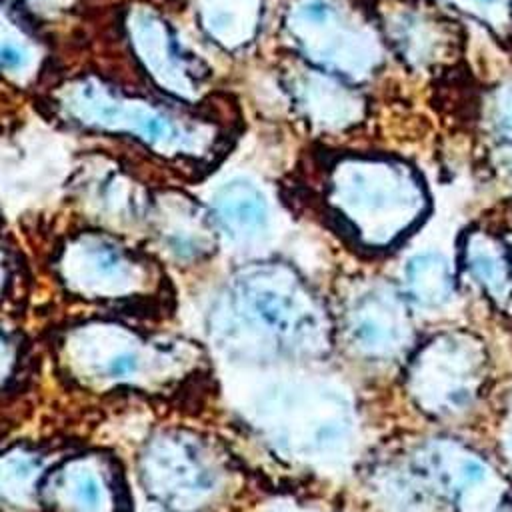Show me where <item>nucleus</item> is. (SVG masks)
<instances>
[{
    "label": "nucleus",
    "mask_w": 512,
    "mask_h": 512,
    "mask_svg": "<svg viewBox=\"0 0 512 512\" xmlns=\"http://www.w3.org/2000/svg\"><path fill=\"white\" fill-rule=\"evenodd\" d=\"M348 328L352 342L370 358L396 356L410 336L406 308L388 290L366 294L354 306Z\"/></svg>",
    "instance_id": "nucleus-6"
},
{
    "label": "nucleus",
    "mask_w": 512,
    "mask_h": 512,
    "mask_svg": "<svg viewBox=\"0 0 512 512\" xmlns=\"http://www.w3.org/2000/svg\"><path fill=\"white\" fill-rule=\"evenodd\" d=\"M68 274L84 290H114L126 282V260L110 244L86 242L70 254Z\"/></svg>",
    "instance_id": "nucleus-8"
},
{
    "label": "nucleus",
    "mask_w": 512,
    "mask_h": 512,
    "mask_svg": "<svg viewBox=\"0 0 512 512\" xmlns=\"http://www.w3.org/2000/svg\"><path fill=\"white\" fill-rule=\"evenodd\" d=\"M146 482L166 504H194L214 486V474L198 450L176 438H162L146 456Z\"/></svg>",
    "instance_id": "nucleus-5"
},
{
    "label": "nucleus",
    "mask_w": 512,
    "mask_h": 512,
    "mask_svg": "<svg viewBox=\"0 0 512 512\" xmlns=\"http://www.w3.org/2000/svg\"><path fill=\"white\" fill-rule=\"evenodd\" d=\"M340 176L342 210L370 246L394 244L426 210L418 178L398 162L358 160Z\"/></svg>",
    "instance_id": "nucleus-1"
},
{
    "label": "nucleus",
    "mask_w": 512,
    "mask_h": 512,
    "mask_svg": "<svg viewBox=\"0 0 512 512\" xmlns=\"http://www.w3.org/2000/svg\"><path fill=\"white\" fill-rule=\"evenodd\" d=\"M482 22L500 38L512 36V0H440Z\"/></svg>",
    "instance_id": "nucleus-13"
},
{
    "label": "nucleus",
    "mask_w": 512,
    "mask_h": 512,
    "mask_svg": "<svg viewBox=\"0 0 512 512\" xmlns=\"http://www.w3.org/2000/svg\"><path fill=\"white\" fill-rule=\"evenodd\" d=\"M404 278L408 296L422 308H442L454 296L448 262L436 252L416 254L406 264Z\"/></svg>",
    "instance_id": "nucleus-10"
},
{
    "label": "nucleus",
    "mask_w": 512,
    "mask_h": 512,
    "mask_svg": "<svg viewBox=\"0 0 512 512\" xmlns=\"http://www.w3.org/2000/svg\"><path fill=\"white\" fill-rule=\"evenodd\" d=\"M392 36L414 64H430L442 50L440 28L418 12H400L392 18Z\"/></svg>",
    "instance_id": "nucleus-11"
},
{
    "label": "nucleus",
    "mask_w": 512,
    "mask_h": 512,
    "mask_svg": "<svg viewBox=\"0 0 512 512\" xmlns=\"http://www.w3.org/2000/svg\"><path fill=\"white\" fill-rule=\"evenodd\" d=\"M496 170L504 180L512 182V148L500 150V154L496 156Z\"/></svg>",
    "instance_id": "nucleus-15"
},
{
    "label": "nucleus",
    "mask_w": 512,
    "mask_h": 512,
    "mask_svg": "<svg viewBox=\"0 0 512 512\" xmlns=\"http://www.w3.org/2000/svg\"><path fill=\"white\" fill-rule=\"evenodd\" d=\"M510 450H512V436H510Z\"/></svg>",
    "instance_id": "nucleus-18"
},
{
    "label": "nucleus",
    "mask_w": 512,
    "mask_h": 512,
    "mask_svg": "<svg viewBox=\"0 0 512 512\" xmlns=\"http://www.w3.org/2000/svg\"><path fill=\"white\" fill-rule=\"evenodd\" d=\"M486 374L488 356L476 336L440 334L414 356L408 388L424 412L448 418L464 414L480 400Z\"/></svg>",
    "instance_id": "nucleus-2"
},
{
    "label": "nucleus",
    "mask_w": 512,
    "mask_h": 512,
    "mask_svg": "<svg viewBox=\"0 0 512 512\" xmlns=\"http://www.w3.org/2000/svg\"><path fill=\"white\" fill-rule=\"evenodd\" d=\"M488 128L508 144H512V82L500 86L486 108Z\"/></svg>",
    "instance_id": "nucleus-14"
},
{
    "label": "nucleus",
    "mask_w": 512,
    "mask_h": 512,
    "mask_svg": "<svg viewBox=\"0 0 512 512\" xmlns=\"http://www.w3.org/2000/svg\"><path fill=\"white\" fill-rule=\"evenodd\" d=\"M416 466L434 490L456 502L462 512H498L504 502V484L494 468L458 442L426 444L416 456Z\"/></svg>",
    "instance_id": "nucleus-3"
},
{
    "label": "nucleus",
    "mask_w": 512,
    "mask_h": 512,
    "mask_svg": "<svg viewBox=\"0 0 512 512\" xmlns=\"http://www.w3.org/2000/svg\"><path fill=\"white\" fill-rule=\"evenodd\" d=\"M462 262L470 280L500 310L512 312V252L486 230H470L462 244Z\"/></svg>",
    "instance_id": "nucleus-7"
},
{
    "label": "nucleus",
    "mask_w": 512,
    "mask_h": 512,
    "mask_svg": "<svg viewBox=\"0 0 512 512\" xmlns=\"http://www.w3.org/2000/svg\"><path fill=\"white\" fill-rule=\"evenodd\" d=\"M244 310L272 330L278 338L292 342L312 340L320 334V322L306 294L292 278L272 270L250 274L240 288Z\"/></svg>",
    "instance_id": "nucleus-4"
},
{
    "label": "nucleus",
    "mask_w": 512,
    "mask_h": 512,
    "mask_svg": "<svg viewBox=\"0 0 512 512\" xmlns=\"http://www.w3.org/2000/svg\"><path fill=\"white\" fill-rule=\"evenodd\" d=\"M216 216L234 236H254L268 220L264 196L246 182L228 184L216 198Z\"/></svg>",
    "instance_id": "nucleus-9"
},
{
    "label": "nucleus",
    "mask_w": 512,
    "mask_h": 512,
    "mask_svg": "<svg viewBox=\"0 0 512 512\" xmlns=\"http://www.w3.org/2000/svg\"><path fill=\"white\" fill-rule=\"evenodd\" d=\"M56 480V488L64 494L66 504H70L74 512L108 510V488L90 464H70Z\"/></svg>",
    "instance_id": "nucleus-12"
},
{
    "label": "nucleus",
    "mask_w": 512,
    "mask_h": 512,
    "mask_svg": "<svg viewBox=\"0 0 512 512\" xmlns=\"http://www.w3.org/2000/svg\"><path fill=\"white\" fill-rule=\"evenodd\" d=\"M506 244H508V248H510V252H512V236H510V240H508Z\"/></svg>",
    "instance_id": "nucleus-17"
},
{
    "label": "nucleus",
    "mask_w": 512,
    "mask_h": 512,
    "mask_svg": "<svg viewBox=\"0 0 512 512\" xmlns=\"http://www.w3.org/2000/svg\"><path fill=\"white\" fill-rule=\"evenodd\" d=\"M498 512H512V498H506V496H504V502H502V506H500Z\"/></svg>",
    "instance_id": "nucleus-16"
}]
</instances>
